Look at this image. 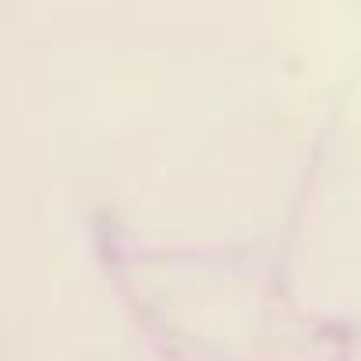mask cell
I'll return each mask as SVG.
<instances>
[]
</instances>
